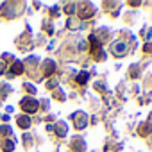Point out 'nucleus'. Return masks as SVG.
Wrapping results in <instances>:
<instances>
[{"label":"nucleus","instance_id":"1","mask_svg":"<svg viewBox=\"0 0 152 152\" xmlns=\"http://www.w3.org/2000/svg\"><path fill=\"white\" fill-rule=\"evenodd\" d=\"M20 106H22V109H23L25 113H36L38 107H39V102H38L36 99L27 97V99H23V100L20 102Z\"/></svg>","mask_w":152,"mask_h":152},{"label":"nucleus","instance_id":"2","mask_svg":"<svg viewBox=\"0 0 152 152\" xmlns=\"http://www.w3.org/2000/svg\"><path fill=\"white\" fill-rule=\"evenodd\" d=\"M72 120H73V124H75V127H77V129H84L86 124H88V115L84 111H75L72 115Z\"/></svg>","mask_w":152,"mask_h":152},{"label":"nucleus","instance_id":"3","mask_svg":"<svg viewBox=\"0 0 152 152\" xmlns=\"http://www.w3.org/2000/svg\"><path fill=\"white\" fill-rule=\"evenodd\" d=\"M111 52H113L115 56H118V57L125 56V54H127V43H124V41L113 43V47H111Z\"/></svg>","mask_w":152,"mask_h":152},{"label":"nucleus","instance_id":"4","mask_svg":"<svg viewBox=\"0 0 152 152\" xmlns=\"http://www.w3.org/2000/svg\"><path fill=\"white\" fill-rule=\"evenodd\" d=\"M72 148H73V152H84V148H86L84 140L81 136H75L73 141H72Z\"/></svg>","mask_w":152,"mask_h":152},{"label":"nucleus","instance_id":"5","mask_svg":"<svg viewBox=\"0 0 152 152\" xmlns=\"http://www.w3.org/2000/svg\"><path fill=\"white\" fill-rule=\"evenodd\" d=\"M16 122H18V125H20L22 129H29V125H31V118H29L27 115L18 116V118H16Z\"/></svg>","mask_w":152,"mask_h":152},{"label":"nucleus","instance_id":"6","mask_svg":"<svg viewBox=\"0 0 152 152\" xmlns=\"http://www.w3.org/2000/svg\"><path fill=\"white\" fill-rule=\"evenodd\" d=\"M54 70H56V64H54V61H52V59H47V61H45V66H43V72H45V75H50V73H54Z\"/></svg>","mask_w":152,"mask_h":152},{"label":"nucleus","instance_id":"7","mask_svg":"<svg viewBox=\"0 0 152 152\" xmlns=\"http://www.w3.org/2000/svg\"><path fill=\"white\" fill-rule=\"evenodd\" d=\"M56 131H57V134L63 138V136H66V132H68V127H66V124H64V122H57V127H56Z\"/></svg>","mask_w":152,"mask_h":152},{"label":"nucleus","instance_id":"8","mask_svg":"<svg viewBox=\"0 0 152 152\" xmlns=\"http://www.w3.org/2000/svg\"><path fill=\"white\" fill-rule=\"evenodd\" d=\"M11 72H13V73H16V75H20V73H22V72H23V64H22V63H18V61H16V63H15V64H13V68H11Z\"/></svg>","mask_w":152,"mask_h":152},{"label":"nucleus","instance_id":"9","mask_svg":"<svg viewBox=\"0 0 152 152\" xmlns=\"http://www.w3.org/2000/svg\"><path fill=\"white\" fill-rule=\"evenodd\" d=\"M93 13H95V7H93V6H88V7H86V11H83V13H81V18H88V16H91Z\"/></svg>","mask_w":152,"mask_h":152},{"label":"nucleus","instance_id":"10","mask_svg":"<svg viewBox=\"0 0 152 152\" xmlns=\"http://www.w3.org/2000/svg\"><path fill=\"white\" fill-rule=\"evenodd\" d=\"M86 81H88V73H86V72H81V73L77 75V83H79V84H84Z\"/></svg>","mask_w":152,"mask_h":152},{"label":"nucleus","instance_id":"11","mask_svg":"<svg viewBox=\"0 0 152 152\" xmlns=\"http://www.w3.org/2000/svg\"><path fill=\"white\" fill-rule=\"evenodd\" d=\"M4 150H6V152H13V150H15V143H13V141H6V143H4Z\"/></svg>","mask_w":152,"mask_h":152},{"label":"nucleus","instance_id":"12","mask_svg":"<svg viewBox=\"0 0 152 152\" xmlns=\"http://www.w3.org/2000/svg\"><path fill=\"white\" fill-rule=\"evenodd\" d=\"M90 41H91V47H93V50L99 47V41H97V38L95 36H90Z\"/></svg>","mask_w":152,"mask_h":152},{"label":"nucleus","instance_id":"13","mask_svg":"<svg viewBox=\"0 0 152 152\" xmlns=\"http://www.w3.org/2000/svg\"><path fill=\"white\" fill-rule=\"evenodd\" d=\"M54 95H56V99H59V100H64V93H63L61 90H56V93H54Z\"/></svg>","mask_w":152,"mask_h":152},{"label":"nucleus","instance_id":"14","mask_svg":"<svg viewBox=\"0 0 152 152\" xmlns=\"http://www.w3.org/2000/svg\"><path fill=\"white\" fill-rule=\"evenodd\" d=\"M0 132H4V134H11V127H7V125H2V127H0Z\"/></svg>","mask_w":152,"mask_h":152},{"label":"nucleus","instance_id":"15","mask_svg":"<svg viewBox=\"0 0 152 152\" xmlns=\"http://www.w3.org/2000/svg\"><path fill=\"white\" fill-rule=\"evenodd\" d=\"M75 11V4H68L66 6V13H73Z\"/></svg>","mask_w":152,"mask_h":152},{"label":"nucleus","instance_id":"16","mask_svg":"<svg viewBox=\"0 0 152 152\" xmlns=\"http://www.w3.org/2000/svg\"><path fill=\"white\" fill-rule=\"evenodd\" d=\"M25 90H27V91H31V93H36V88H34L32 84H25Z\"/></svg>","mask_w":152,"mask_h":152},{"label":"nucleus","instance_id":"17","mask_svg":"<svg viewBox=\"0 0 152 152\" xmlns=\"http://www.w3.org/2000/svg\"><path fill=\"white\" fill-rule=\"evenodd\" d=\"M143 50H145V52H152V43H147V45L143 47Z\"/></svg>","mask_w":152,"mask_h":152},{"label":"nucleus","instance_id":"18","mask_svg":"<svg viewBox=\"0 0 152 152\" xmlns=\"http://www.w3.org/2000/svg\"><path fill=\"white\" fill-rule=\"evenodd\" d=\"M148 131H150V127H141V129H140V132H141V134H147Z\"/></svg>","mask_w":152,"mask_h":152},{"label":"nucleus","instance_id":"19","mask_svg":"<svg viewBox=\"0 0 152 152\" xmlns=\"http://www.w3.org/2000/svg\"><path fill=\"white\" fill-rule=\"evenodd\" d=\"M52 15H54V16L59 15V9H57V7H52Z\"/></svg>","mask_w":152,"mask_h":152},{"label":"nucleus","instance_id":"20","mask_svg":"<svg viewBox=\"0 0 152 152\" xmlns=\"http://www.w3.org/2000/svg\"><path fill=\"white\" fill-rule=\"evenodd\" d=\"M79 48H81V50H84V48H86V43H84V41H81V43H79Z\"/></svg>","mask_w":152,"mask_h":152},{"label":"nucleus","instance_id":"21","mask_svg":"<svg viewBox=\"0 0 152 152\" xmlns=\"http://www.w3.org/2000/svg\"><path fill=\"white\" fill-rule=\"evenodd\" d=\"M147 38H148V39H150V38H152V29H150V31H148V34H147Z\"/></svg>","mask_w":152,"mask_h":152}]
</instances>
